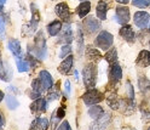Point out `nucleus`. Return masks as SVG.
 Wrapping results in <instances>:
<instances>
[{
    "label": "nucleus",
    "mask_w": 150,
    "mask_h": 130,
    "mask_svg": "<svg viewBox=\"0 0 150 130\" xmlns=\"http://www.w3.org/2000/svg\"><path fill=\"white\" fill-rule=\"evenodd\" d=\"M4 100V92L3 91H0V102H1Z\"/></svg>",
    "instance_id": "obj_40"
},
{
    "label": "nucleus",
    "mask_w": 150,
    "mask_h": 130,
    "mask_svg": "<svg viewBox=\"0 0 150 130\" xmlns=\"http://www.w3.org/2000/svg\"><path fill=\"white\" fill-rule=\"evenodd\" d=\"M82 78H83V84L86 85V88L92 89L96 85L97 81V68L93 63H90L87 66H85L82 71Z\"/></svg>",
    "instance_id": "obj_2"
},
{
    "label": "nucleus",
    "mask_w": 150,
    "mask_h": 130,
    "mask_svg": "<svg viewBox=\"0 0 150 130\" xmlns=\"http://www.w3.org/2000/svg\"><path fill=\"white\" fill-rule=\"evenodd\" d=\"M149 130H150V128H149Z\"/></svg>",
    "instance_id": "obj_41"
},
{
    "label": "nucleus",
    "mask_w": 150,
    "mask_h": 130,
    "mask_svg": "<svg viewBox=\"0 0 150 130\" xmlns=\"http://www.w3.org/2000/svg\"><path fill=\"white\" fill-rule=\"evenodd\" d=\"M39 79L41 81V84H42L45 91L46 90H50L53 86V79H52L51 74L47 71H41L40 74H39Z\"/></svg>",
    "instance_id": "obj_12"
},
{
    "label": "nucleus",
    "mask_w": 150,
    "mask_h": 130,
    "mask_svg": "<svg viewBox=\"0 0 150 130\" xmlns=\"http://www.w3.org/2000/svg\"><path fill=\"white\" fill-rule=\"evenodd\" d=\"M129 17H131V14H129L128 7H126V6H117L116 7V21L120 24H122V26L127 24L129 21Z\"/></svg>",
    "instance_id": "obj_7"
},
{
    "label": "nucleus",
    "mask_w": 150,
    "mask_h": 130,
    "mask_svg": "<svg viewBox=\"0 0 150 130\" xmlns=\"http://www.w3.org/2000/svg\"><path fill=\"white\" fill-rule=\"evenodd\" d=\"M90 11H91V3H90V1H83V3H81V4L78 6V9H76V12H78V15H79L80 18H83Z\"/></svg>",
    "instance_id": "obj_23"
},
{
    "label": "nucleus",
    "mask_w": 150,
    "mask_h": 130,
    "mask_svg": "<svg viewBox=\"0 0 150 130\" xmlns=\"http://www.w3.org/2000/svg\"><path fill=\"white\" fill-rule=\"evenodd\" d=\"M54 11H56V15H57L61 20H63L64 22L69 23L71 14H70V10H69V6L67 4H65V3H59L57 6H56Z\"/></svg>",
    "instance_id": "obj_5"
},
{
    "label": "nucleus",
    "mask_w": 150,
    "mask_h": 130,
    "mask_svg": "<svg viewBox=\"0 0 150 130\" xmlns=\"http://www.w3.org/2000/svg\"><path fill=\"white\" fill-rule=\"evenodd\" d=\"M63 28V26H62V22L58 21V20H56V21H52L49 26H47V32L51 36H56Z\"/></svg>",
    "instance_id": "obj_19"
},
{
    "label": "nucleus",
    "mask_w": 150,
    "mask_h": 130,
    "mask_svg": "<svg viewBox=\"0 0 150 130\" xmlns=\"http://www.w3.org/2000/svg\"><path fill=\"white\" fill-rule=\"evenodd\" d=\"M5 101H6V105H7V107L10 108V109H16L18 106H20V102L17 101V99L16 97H13V96H6L5 97Z\"/></svg>",
    "instance_id": "obj_27"
},
{
    "label": "nucleus",
    "mask_w": 150,
    "mask_h": 130,
    "mask_svg": "<svg viewBox=\"0 0 150 130\" xmlns=\"http://www.w3.org/2000/svg\"><path fill=\"white\" fill-rule=\"evenodd\" d=\"M46 109H47V101L45 99L39 97L30 105V111L35 114H41V113L46 112Z\"/></svg>",
    "instance_id": "obj_8"
},
{
    "label": "nucleus",
    "mask_w": 150,
    "mask_h": 130,
    "mask_svg": "<svg viewBox=\"0 0 150 130\" xmlns=\"http://www.w3.org/2000/svg\"><path fill=\"white\" fill-rule=\"evenodd\" d=\"M88 114H90V117L92 118V119H99L100 117H103L105 113H104V111H103V108L100 107V106H98V105H93V106H91L90 107V109H88Z\"/></svg>",
    "instance_id": "obj_21"
},
{
    "label": "nucleus",
    "mask_w": 150,
    "mask_h": 130,
    "mask_svg": "<svg viewBox=\"0 0 150 130\" xmlns=\"http://www.w3.org/2000/svg\"><path fill=\"white\" fill-rule=\"evenodd\" d=\"M149 20H150V16H149L148 12L138 11L134 15V23H136V26L138 27V28H140V29H144L145 27L148 26Z\"/></svg>",
    "instance_id": "obj_9"
},
{
    "label": "nucleus",
    "mask_w": 150,
    "mask_h": 130,
    "mask_svg": "<svg viewBox=\"0 0 150 130\" xmlns=\"http://www.w3.org/2000/svg\"><path fill=\"white\" fill-rule=\"evenodd\" d=\"M4 123H5L4 117H3V114H1V113H0V129H1V128L4 126Z\"/></svg>",
    "instance_id": "obj_37"
},
{
    "label": "nucleus",
    "mask_w": 150,
    "mask_h": 130,
    "mask_svg": "<svg viewBox=\"0 0 150 130\" xmlns=\"http://www.w3.org/2000/svg\"><path fill=\"white\" fill-rule=\"evenodd\" d=\"M138 83H139V88H140V90H142V91H144L145 88H150V81L148 79H145L144 77L140 78L138 80Z\"/></svg>",
    "instance_id": "obj_32"
},
{
    "label": "nucleus",
    "mask_w": 150,
    "mask_h": 130,
    "mask_svg": "<svg viewBox=\"0 0 150 130\" xmlns=\"http://www.w3.org/2000/svg\"><path fill=\"white\" fill-rule=\"evenodd\" d=\"M64 88H65V92H67V94H70V83H69V80H67L64 83Z\"/></svg>",
    "instance_id": "obj_36"
},
{
    "label": "nucleus",
    "mask_w": 150,
    "mask_h": 130,
    "mask_svg": "<svg viewBox=\"0 0 150 130\" xmlns=\"http://www.w3.org/2000/svg\"><path fill=\"white\" fill-rule=\"evenodd\" d=\"M132 4L139 9H144L150 5V0H132Z\"/></svg>",
    "instance_id": "obj_30"
},
{
    "label": "nucleus",
    "mask_w": 150,
    "mask_h": 130,
    "mask_svg": "<svg viewBox=\"0 0 150 130\" xmlns=\"http://www.w3.org/2000/svg\"><path fill=\"white\" fill-rule=\"evenodd\" d=\"M122 78V69H121V66L116 62L114 64H111L110 68V74H109V79L111 80L112 84H116L119 83Z\"/></svg>",
    "instance_id": "obj_10"
},
{
    "label": "nucleus",
    "mask_w": 150,
    "mask_h": 130,
    "mask_svg": "<svg viewBox=\"0 0 150 130\" xmlns=\"http://www.w3.org/2000/svg\"><path fill=\"white\" fill-rule=\"evenodd\" d=\"M97 17L99 18L100 21H104L107 18V12H108V4L104 1V0H100L97 5Z\"/></svg>",
    "instance_id": "obj_18"
},
{
    "label": "nucleus",
    "mask_w": 150,
    "mask_h": 130,
    "mask_svg": "<svg viewBox=\"0 0 150 130\" xmlns=\"http://www.w3.org/2000/svg\"><path fill=\"white\" fill-rule=\"evenodd\" d=\"M109 120H110V117L105 113L103 117H100L99 119H96V122L91 125L90 130H104L108 126Z\"/></svg>",
    "instance_id": "obj_14"
},
{
    "label": "nucleus",
    "mask_w": 150,
    "mask_h": 130,
    "mask_svg": "<svg viewBox=\"0 0 150 130\" xmlns=\"http://www.w3.org/2000/svg\"><path fill=\"white\" fill-rule=\"evenodd\" d=\"M0 79L4 81H8L11 79V71L1 60H0Z\"/></svg>",
    "instance_id": "obj_22"
},
{
    "label": "nucleus",
    "mask_w": 150,
    "mask_h": 130,
    "mask_svg": "<svg viewBox=\"0 0 150 130\" xmlns=\"http://www.w3.org/2000/svg\"><path fill=\"white\" fill-rule=\"evenodd\" d=\"M136 62H137V64H139L140 67H148V66H150V52L148 50L140 51Z\"/></svg>",
    "instance_id": "obj_17"
},
{
    "label": "nucleus",
    "mask_w": 150,
    "mask_h": 130,
    "mask_svg": "<svg viewBox=\"0 0 150 130\" xmlns=\"http://www.w3.org/2000/svg\"><path fill=\"white\" fill-rule=\"evenodd\" d=\"M59 95H61V92H59V89L57 88V86H52V90L49 92V96H47V99L50 100V101H53V100H56V99H58L59 97Z\"/></svg>",
    "instance_id": "obj_28"
},
{
    "label": "nucleus",
    "mask_w": 150,
    "mask_h": 130,
    "mask_svg": "<svg viewBox=\"0 0 150 130\" xmlns=\"http://www.w3.org/2000/svg\"><path fill=\"white\" fill-rule=\"evenodd\" d=\"M120 35L122 36V38L128 41V43H133L134 39H136V33L132 29V27L128 26V24H124L122 27H121V29H120Z\"/></svg>",
    "instance_id": "obj_11"
},
{
    "label": "nucleus",
    "mask_w": 150,
    "mask_h": 130,
    "mask_svg": "<svg viewBox=\"0 0 150 130\" xmlns=\"http://www.w3.org/2000/svg\"><path fill=\"white\" fill-rule=\"evenodd\" d=\"M73 63H74V59H73L71 55H69L67 59L62 61V63L59 64V67H58V71H59L62 74H65V76H67V74H69V73L71 72Z\"/></svg>",
    "instance_id": "obj_15"
},
{
    "label": "nucleus",
    "mask_w": 150,
    "mask_h": 130,
    "mask_svg": "<svg viewBox=\"0 0 150 130\" xmlns=\"http://www.w3.org/2000/svg\"><path fill=\"white\" fill-rule=\"evenodd\" d=\"M5 4H6V0H0V11L3 10V7H4Z\"/></svg>",
    "instance_id": "obj_38"
},
{
    "label": "nucleus",
    "mask_w": 150,
    "mask_h": 130,
    "mask_svg": "<svg viewBox=\"0 0 150 130\" xmlns=\"http://www.w3.org/2000/svg\"><path fill=\"white\" fill-rule=\"evenodd\" d=\"M82 33H81V31L79 29L78 31V48H79V52H81V50H82Z\"/></svg>",
    "instance_id": "obj_34"
},
{
    "label": "nucleus",
    "mask_w": 150,
    "mask_h": 130,
    "mask_svg": "<svg viewBox=\"0 0 150 130\" xmlns=\"http://www.w3.org/2000/svg\"><path fill=\"white\" fill-rule=\"evenodd\" d=\"M70 52H71V46H70L69 44L64 45V46H62V49H61V52H59V57H61V59H64L65 56H69V55H70Z\"/></svg>",
    "instance_id": "obj_29"
},
{
    "label": "nucleus",
    "mask_w": 150,
    "mask_h": 130,
    "mask_svg": "<svg viewBox=\"0 0 150 130\" xmlns=\"http://www.w3.org/2000/svg\"><path fill=\"white\" fill-rule=\"evenodd\" d=\"M83 28L88 34H93L96 33L99 28H100V22L98 20H96L95 17H87L85 21H83Z\"/></svg>",
    "instance_id": "obj_6"
},
{
    "label": "nucleus",
    "mask_w": 150,
    "mask_h": 130,
    "mask_svg": "<svg viewBox=\"0 0 150 130\" xmlns=\"http://www.w3.org/2000/svg\"><path fill=\"white\" fill-rule=\"evenodd\" d=\"M104 99V96H103V94L100 91L96 90V89H88L85 95L82 96V101L85 102L86 106H93V105H97L99 104V102Z\"/></svg>",
    "instance_id": "obj_4"
},
{
    "label": "nucleus",
    "mask_w": 150,
    "mask_h": 130,
    "mask_svg": "<svg viewBox=\"0 0 150 130\" xmlns=\"http://www.w3.org/2000/svg\"><path fill=\"white\" fill-rule=\"evenodd\" d=\"M47 128H49V120L45 117H38L32 122L29 130H47Z\"/></svg>",
    "instance_id": "obj_13"
},
{
    "label": "nucleus",
    "mask_w": 150,
    "mask_h": 130,
    "mask_svg": "<svg viewBox=\"0 0 150 130\" xmlns=\"http://www.w3.org/2000/svg\"><path fill=\"white\" fill-rule=\"evenodd\" d=\"M105 60L110 63V64H114L117 62V51L115 48H111L110 51H108L105 54Z\"/></svg>",
    "instance_id": "obj_26"
},
{
    "label": "nucleus",
    "mask_w": 150,
    "mask_h": 130,
    "mask_svg": "<svg viewBox=\"0 0 150 130\" xmlns=\"http://www.w3.org/2000/svg\"><path fill=\"white\" fill-rule=\"evenodd\" d=\"M86 56L92 62H97V61H99L102 59L100 52L97 49H93V48H87L86 49Z\"/></svg>",
    "instance_id": "obj_25"
},
{
    "label": "nucleus",
    "mask_w": 150,
    "mask_h": 130,
    "mask_svg": "<svg viewBox=\"0 0 150 130\" xmlns=\"http://www.w3.org/2000/svg\"><path fill=\"white\" fill-rule=\"evenodd\" d=\"M8 49H10V51L13 54V56L16 59L18 57H22V48H21V44L20 41H18L17 39H11V40H8Z\"/></svg>",
    "instance_id": "obj_16"
},
{
    "label": "nucleus",
    "mask_w": 150,
    "mask_h": 130,
    "mask_svg": "<svg viewBox=\"0 0 150 130\" xmlns=\"http://www.w3.org/2000/svg\"><path fill=\"white\" fill-rule=\"evenodd\" d=\"M61 118L57 116V113H56V111L52 113V118H51V130H56V126H57V124H59L61 122Z\"/></svg>",
    "instance_id": "obj_31"
},
{
    "label": "nucleus",
    "mask_w": 150,
    "mask_h": 130,
    "mask_svg": "<svg viewBox=\"0 0 150 130\" xmlns=\"http://www.w3.org/2000/svg\"><path fill=\"white\" fill-rule=\"evenodd\" d=\"M30 55H33L34 57L39 60H45L46 55H47V49H46V39L42 32H39L35 35L34 39V46L33 50L30 49Z\"/></svg>",
    "instance_id": "obj_1"
},
{
    "label": "nucleus",
    "mask_w": 150,
    "mask_h": 130,
    "mask_svg": "<svg viewBox=\"0 0 150 130\" xmlns=\"http://www.w3.org/2000/svg\"><path fill=\"white\" fill-rule=\"evenodd\" d=\"M116 1H117V3H120V4H127V3L129 1V0H116Z\"/></svg>",
    "instance_id": "obj_39"
},
{
    "label": "nucleus",
    "mask_w": 150,
    "mask_h": 130,
    "mask_svg": "<svg viewBox=\"0 0 150 130\" xmlns=\"http://www.w3.org/2000/svg\"><path fill=\"white\" fill-rule=\"evenodd\" d=\"M149 28H150V27H149Z\"/></svg>",
    "instance_id": "obj_42"
},
{
    "label": "nucleus",
    "mask_w": 150,
    "mask_h": 130,
    "mask_svg": "<svg viewBox=\"0 0 150 130\" xmlns=\"http://www.w3.org/2000/svg\"><path fill=\"white\" fill-rule=\"evenodd\" d=\"M57 130H71V128L68 122H62V124L57 128Z\"/></svg>",
    "instance_id": "obj_35"
},
{
    "label": "nucleus",
    "mask_w": 150,
    "mask_h": 130,
    "mask_svg": "<svg viewBox=\"0 0 150 130\" xmlns=\"http://www.w3.org/2000/svg\"><path fill=\"white\" fill-rule=\"evenodd\" d=\"M112 41H114V36H112V34H110L107 31H102L97 35L95 44L100 50H109L110 46L112 45Z\"/></svg>",
    "instance_id": "obj_3"
},
{
    "label": "nucleus",
    "mask_w": 150,
    "mask_h": 130,
    "mask_svg": "<svg viewBox=\"0 0 150 130\" xmlns=\"http://www.w3.org/2000/svg\"><path fill=\"white\" fill-rule=\"evenodd\" d=\"M16 64H17L18 71H20L21 73L22 72H28L29 68H30V62L28 60H25V59H23V57L16 59Z\"/></svg>",
    "instance_id": "obj_24"
},
{
    "label": "nucleus",
    "mask_w": 150,
    "mask_h": 130,
    "mask_svg": "<svg viewBox=\"0 0 150 130\" xmlns=\"http://www.w3.org/2000/svg\"><path fill=\"white\" fill-rule=\"evenodd\" d=\"M5 36V17L0 15V39Z\"/></svg>",
    "instance_id": "obj_33"
},
{
    "label": "nucleus",
    "mask_w": 150,
    "mask_h": 130,
    "mask_svg": "<svg viewBox=\"0 0 150 130\" xmlns=\"http://www.w3.org/2000/svg\"><path fill=\"white\" fill-rule=\"evenodd\" d=\"M61 39H62V41L67 43V44H70L73 41V39H74L73 38V31L70 28L69 23H67L62 28V36H61Z\"/></svg>",
    "instance_id": "obj_20"
}]
</instances>
